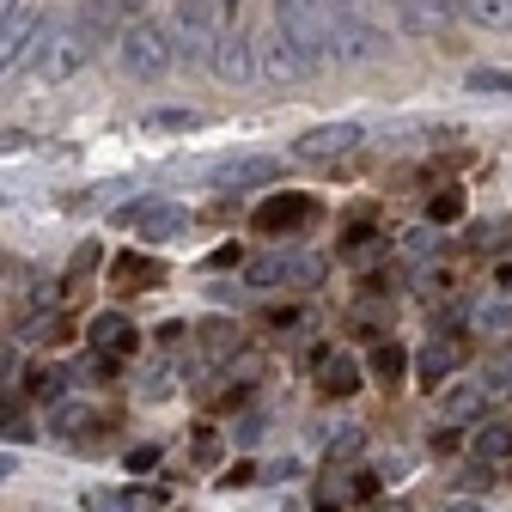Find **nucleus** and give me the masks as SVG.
I'll list each match as a JSON object with an SVG mask.
<instances>
[{
    "label": "nucleus",
    "instance_id": "obj_1",
    "mask_svg": "<svg viewBox=\"0 0 512 512\" xmlns=\"http://www.w3.org/2000/svg\"><path fill=\"white\" fill-rule=\"evenodd\" d=\"M86 61H92V43H86L80 19H61V13H55L49 37L37 43L31 68H25V92H55L61 80H74V74L86 68Z\"/></svg>",
    "mask_w": 512,
    "mask_h": 512
},
{
    "label": "nucleus",
    "instance_id": "obj_2",
    "mask_svg": "<svg viewBox=\"0 0 512 512\" xmlns=\"http://www.w3.org/2000/svg\"><path fill=\"white\" fill-rule=\"evenodd\" d=\"M275 25L287 31V43L311 61V68H330V13L324 0H275Z\"/></svg>",
    "mask_w": 512,
    "mask_h": 512
},
{
    "label": "nucleus",
    "instance_id": "obj_3",
    "mask_svg": "<svg viewBox=\"0 0 512 512\" xmlns=\"http://www.w3.org/2000/svg\"><path fill=\"white\" fill-rule=\"evenodd\" d=\"M220 0H177V19H171V55L177 61H214L220 43Z\"/></svg>",
    "mask_w": 512,
    "mask_h": 512
},
{
    "label": "nucleus",
    "instance_id": "obj_4",
    "mask_svg": "<svg viewBox=\"0 0 512 512\" xmlns=\"http://www.w3.org/2000/svg\"><path fill=\"white\" fill-rule=\"evenodd\" d=\"M116 61H122L135 80H159L171 61H177V55H171V31H159L153 19H135V25L122 31V43H116Z\"/></svg>",
    "mask_w": 512,
    "mask_h": 512
},
{
    "label": "nucleus",
    "instance_id": "obj_5",
    "mask_svg": "<svg viewBox=\"0 0 512 512\" xmlns=\"http://www.w3.org/2000/svg\"><path fill=\"white\" fill-rule=\"evenodd\" d=\"M250 287H317L324 281V256H305V250H275V256H256L244 269Z\"/></svg>",
    "mask_w": 512,
    "mask_h": 512
},
{
    "label": "nucleus",
    "instance_id": "obj_6",
    "mask_svg": "<svg viewBox=\"0 0 512 512\" xmlns=\"http://www.w3.org/2000/svg\"><path fill=\"white\" fill-rule=\"evenodd\" d=\"M49 25H55V13H43V7H31V0H25V7L0 25V74H13L25 55H37V43L49 37Z\"/></svg>",
    "mask_w": 512,
    "mask_h": 512
},
{
    "label": "nucleus",
    "instance_id": "obj_7",
    "mask_svg": "<svg viewBox=\"0 0 512 512\" xmlns=\"http://www.w3.org/2000/svg\"><path fill=\"white\" fill-rule=\"evenodd\" d=\"M305 74H317L311 61L287 43V31L281 25H269L263 37H256V80H269V86H293V80H305Z\"/></svg>",
    "mask_w": 512,
    "mask_h": 512
},
{
    "label": "nucleus",
    "instance_id": "obj_8",
    "mask_svg": "<svg viewBox=\"0 0 512 512\" xmlns=\"http://www.w3.org/2000/svg\"><path fill=\"white\" fill-rule=\"evenodd\" d=\"M311 220H317V202H311V196H299V189H281V196H269L263 208L250 214V226L263 232V238H299Z\"/></svg>",
    "mask_w": 512,
    "mask_h": 512
},
{
    "label": "nucleus",
    "instance_id": "obj_9",
    "mask_svg": "<svg viewBox=\"0 0 512 512\" xmlns=\"http://www.w3.org/2000/svg\"><path fill=\"white\" fill-rule=\"evenodd\" d=\"M128 232H141V238H153V244H165V238H183L189 232V208H177V202H165V196H147V202H128L122 214H116Z\"/></svg>",
    "mask_w": 512,
    "mask_h": 512
},
{
    "label": "nucleus",
    "instance_id": "obj_10",
    "mask_svg": "<svg viewBox=\"0 0 512 512\" xmlns=\"http://www.w3.org/2000/svg\"><path fill=\"white\" fill-rule=\"evenodd\" d=\"M391 7V19H397V31L403 37H445L452 31V0H384Z\"/></svg>",
    "mask_w": 512,
    "mask_h": 512
},
{
    "label": "nucleus",
    "instance_id": "obj_11",
    "mask_svg": "<svg viewBox=\"0 0 512 512\" xmlns=\"http://www.w3.org/2000/svg\"><path fill=\"white\" fill-rule=\"evenodd\" d=\"M214 74L226 80V86H250L256 80V37H244V31H220V43H214Z\"/></svg>",
    "mask_w": 512,
    "mask_h": 512
},
{
    "label": "nucleus",
    "instance_id": "obj_12",
    "mask_svg": "<svg viewBox=\"0 0 512 512\" xmlns=\"http://www.w3.org/2000/svg\"><path fill=\"white\" fill-rule=\"evenodd\" d=\"M354 147H360V122H330V128H311L293 153L311 159V165H324V159H348Z\"/></svg>",
    "mask_w": 512,
    "mask_h": 512
},
{
    "label": "nucleus",
    "instance_id": "obj_13",
    "mask_svg": "<svg viewBox=\"0 0 512 512\" xmlns=\"http://www.w3.org/2000/svg\"><path fill=\"white\" fill-rule=\"evenodd\" d=\"M159 281H165V263H159V256L122 250L116 263H110V287H116V293H147V287H159Z\"/></svg>",
    "mask_w": 512,
    "mask_h": 512
},
{
    "label": "nucleus",
    "instance_id": "obj_14",
    "mask_svg": "<svg viewBox=\"0 0 512 512\" xmlns=\"http://www.w3.org/2000/svg\"><path fill=\"white\" fill-rule=\"evenodd\" d=\"M275 177H281V159H263V153H244V159L214 165V183H220V189H263V183H275Z\"/></svg>",
    "mask_w": 512,
    "mask_h": 512
},
{
    "label": "nucleus",
    "instance_id": "obj_15",
    "mask_svg": "<svg viewBox=\"0 0 512 512\" xmlns=\"http://www.w3.org/2000/svg\"><path fill=\"white\" fill-rule=\"evenodd\" d=\"M464 354H470V348H464L458 336H439V342H427V348H421V360H415V378H421L427 391H433V384H445V378H452V372L464 366Z\"/></svg>",
    "mask_w": 512,
    "mask_h": 512
},
{
    "label": "nucleus",
    "instance_id": "obj_16",
    "mask_svg": "<svg viewBox=\"0 0 512 512\" xmlns=\"http://www.w3.org/2000/svg\"><path fill=\"white\" fill-rule=\"evenodd\" d=\"M324 13H330V19H348V25L372 31V37H391V31H397V19H391V7H384V0H324Z\"/></svg>",
    "mask_w": 512,
    "mask_h": 512
},
{
    "label": "nucleus",
    "instance_id": "obj_17",
    "mask_svg": "<svg viewBox=\"0 0 512 512\" xmlns=\"http://www.w3.org/2000/svg\"><path fill=\"white\" fill-rule=\"evenodd\" d=\"M317 391H324V397H354L360 391V360L317 348Z\"/></svg>",
    "mask_w": 512,
    "mask_h": 512
},
{
    "label": "nucleus",
    "instance_id": "obj_18",
    "mask_svg": "<svg viewBox=\"0 0 512 512\" xmlns=\"http://www.w3.org/2000/svg\"><path fill=\"white\" fill-rule=\"evenodd\" d=\"M86 336H92L98 354H128V348H135V324H128L122 311H98L86 324Z\"/></svg>",
    "mask_w": 512,
    "mask_h": 512
},
{
    "label": "nucleus",
    "instance_id": "obj_19",
    "mask_svg": "<svg viewBox=\"0 0 512 512\" xmlns=\"http://www.w3.org/2000/svg\"><path fill=\"white\" fill-rule=\"evenodd\" d=\"M452 13L482 31H512V0H452Z\"/></svg>",
    "mask_w": 512,
    "mask_h": 512
},
{
    "label": "nucleus",
    "instance_id": "obj_20",
    "mask_svg": "<svg viewBox=\"0 0 512 512\" xmlns=\"http://www.w3.org/2000/svg\"><path fill=\"white\" fill-rule=\"evenodd\" d=\"M141 122L153 135H189V128H202V110H147Z\"/></svg>",
    "mask_w": 512,
    "mask_h": 512
},
{
    "label": "nucleus",
    "instance_id": "obj_21",
    "mask_svg": "<svg viewBox=\"0 0 512 512\" xmlns=\"http://www.w3.org/2000/svg\"><path fill=\"white\" fill-rule=\"evenodd\" d=\"M403 366H409V360H403V348H397V342H378V348H372V360H366V372H372L378 384H397V378H403Z\"/></svg>",
    "mask_w": 512,
    "mask_h": 512
},
{
    "label": "nucleus",
    "instance_id": "obj_22",
    "mask_svg": "<svg viewBox=\"0 0 512 512\" xmlns=\"http://www.w3.org/2000/svg\"><path fill=\"white\" fill-rule=\"evenodd\" d=\"M342 256H348V263H372V256H384V232H372V226H354V238L342 244Z\"/></svg>",
    "mask_w": 512,
    "mask_h": 512
},
{
    "label": "nucleus",
    "instance_id": "obj_23",
    "mask_svg": "<svg viewBox=\"0 0 512 512\" xmlns=\"http://www.w3.org/2000/svg\"><path fill=\"white\" fill-rule=\"evenodd\" d=\"M25 397L55 403V397H61V372H55V366H31V372H25Z\"/></svg>",
    "mask_w": 512,
    "mask_h": 512
},
{
    "label": "nucleus",
    "instance_id": "obj_24",
    "mask_svg": "<svg viewBox=\"0 0 512 512\" xmlns=\"http://www.w3.org/2000/svg\"><path fill=\"white\" fill-rule=\"evenodd\" d=\"M470 92H488V98H512V68H470Z\"/></svg>",
    "mask_w": 512,
    "mask_h": 512
},
{
    "label": "nucleus",
    "instance_id": "obj_25",
    "mask_svg": "<svg viewBox=\"0 0 512 512\" xmlns=\"http://www.w3.org/2000/svg\"><path fill=\"white\" fill-rule=\"evenodd\" d=\"M476 458L488 464V458H512V427H482L476 433Z\"/></svg>",
    "mask_w": 512,
    "mask_h": 512
},
{
    "label": "nucleus",
    "instance_id": "obj_26",
    "mask_svg": "<svg viewBox=\"0 0 512 512\" xmlns=\"http://www.w3.org/2000/svg\"><path fill=\"white\" fill-rule=\"evenodd\" d=\"M445 220H464V196H458V189H439V196L427 202V226H445Z\"/></svg>",
    "mask_w": 512,
    "mask_h": 512
},
{
    "label": "nucleus",
    "instance_id": "obj_27",
    "mask_svg": "<svg viewBox=\"0 0 512 512\" xmlns=\"http://www.w3.org/2000/svg\"><path fill=\"white\" fill-rule=\"evenodd\" d=\"M476 330H512V305L506 299H488V305H476Z\"/></svg>",
    "mask_w": 512,
    "mask_h": 512
},
{
    "label": "nucleus",
    "instance_id": "obj_28",
    "mask_svg": "<svg viewBox=\"0 0 512 512\" xmlns=\"http://www.w3.org/2000/svg\"><path fill=\"white\" fill-rule=\"evenodd\" d=\"M74 427H98V415L86 403H61L55 409V433H74Z\"/></svg>",
    "mask_w": 512,
    "mask_h": 512
},
{
    "label": "nucleus",
    "instance_id": "obj_29",
    "mask_svg": "<svg viewBox=\"0 0 512 512\" xmlns=\"http://www.w3.org/2000/svg\"><path fill=\"white\" fill-rule=\"evenodd\" d=\"M342 439H330V464H348L354 452H360V427H336Z\"/></svg>",
    "mask_w": 512,
    "mask_h": 512
},
{
    "label": "nucleus",
    "instance_id": "obj_30",
    "mask_svg": "<svg viewBox=\"0 0 512 512\" xmlns=\"http://www.w3.org/2000/svg\"><path fill=\"white\" fill-rule=\"evenodd\" d=\"M403 250L409 256H427V250H439V232L433 226H415V232H403Z\"/></svg>",
    "mask_w": 512,
    "mask_h": 512
},
{
    "label": "nucleus",
    "instance_id": "obj_31",
    "mask_svg": "<svg viewBox=\"0 0 512 512\" xmlns=\"http://www.w3.org/2000/svg\"><path fill=\"white\" fill-rule=\"evenodd\" d=\"M263 324H269V330H293V324H299V305H269Z\"/></svg>",
    "mask_w": 512,
    "mask_h": 512
},
{
    "label": "nucleus",
    "instance_id": "obj_32",
    "mask_svg": "<svg viewBox=\"0 0 512 512\" xmlns=\"http://www.w3.org/2000/svg\"><path fill=\"white\" fill-rule=\"evenodd\" d=\"M153 464H159V445H135V452H128V470H135V476L153 470Z\"/></svg>",
    "mask_w": 512,
    "mask_h": 512
},
{
    "label": "nucleus",
    "instance_id": "obj_33",
    "mask_svg": "<svg viewBox=\"0 0 512 512\" xmlns=\"http://www.w3.org/2000/svg\"><path fill=\"white\" fill-rule=\"evenodd\" d=\"M86 512H128V500H116V494H86Z\"/></svg>",
    "mask_w": 512,
    "mask_h": 512
},
{
    "label": "nucleus",
    "instance_id": "obj_34",
    "mask_svg": "<svg viewBox=\"0 0 512 512\" xmlns=\"http://www.w3.org/2000/svg\"><path fill=\"white\" fill-rule=\"evenodd\" d=\"M348 494H354V500H372V494H378V476H366V470H360V476H354V488H348Z\"/></svg>",
    "mask_w": 512,
    "mask_h": 512
},
{
    "label": "nucleus",
    "instance_id": "obj_35",
    "mask_svg": "<svg viewBox=\"0 0 512 512\" xmlns=\"http://www.w3.org/2000/svg\"><path fill=\"white\" fill-rule=\"evenodd\" d=\"M476 403H482V391H458V397H452V415H470Z\"/></svg>",
    "mask_w": 512,
    "mask_h": 512
},
{
    "label": "nucleus",
    "instance_id": "obj_36",
    "mask_svg": "<svg viewBox=\"0 0 512 512\" xmlns=\"http://www.w3.org/2000/svg\"><path fill=\"white\" fill-rule=\"evenodd\" d=\"M250 476H256V470H250V464H238V470H226V482H220V488H244Z\"/></svg>",
    "mask_w": 512,
    "mask_h": 512
},
{
    "label": "nucleus",
    "instance_id": "obj_37",
    "mask_svg": "<svg viewBox=\"0 0 512 512\" xmlns=\"http://www.w3.org/2000/svg\"><path fill=\"white\" fill-rule=\"evenodd\" d=\"M439 512H482L476 500H452V506H439Z\"/></svg>",
    "mask_w": 512,
    "mask_h": 512
},
{
    "label": "nucleus",
    "instance_id": "obj_38",
    "mask_svg": "<svg viewBox=\"0 0 512 512\" xmlns=\"http://www.w3.org/2000/svg\"><path fill=\"white\" fill-rule=\"evenodd\" d=\"M13 476V452H0V482H7Z\"/></svg>",
    "mask_w": 512,
    "mask_h": 512
},
{
    "label": "nucleus",
    "instance_id": "obj_39",
    "mask_svg": "<svg viewBox=\"0 0 512 512\" xmlns=\"http://www.w3.org/2000/svg\"><path fill=\"white\" fill-rule=\"evenodd\" d=\"M232 7H238V0H220V13H232Z\"/></svg>",
    "mask_w": 512,
    "mask_h": 512
},
{
    "label": "nucleus",
    "instance_id": "obj_40",
    "mask_svg": "<svg viewBox=\"0 0 512 512\" xmlns=\"http://www.w3.org/2000/svg\"><path fill=\"white\" fill-rule=\"evenodd\" d=\"M0 421H7V403H0Z\"/></svg>",
    "mask_w": 512,
    "mask_h": 512
}]
</instances>
